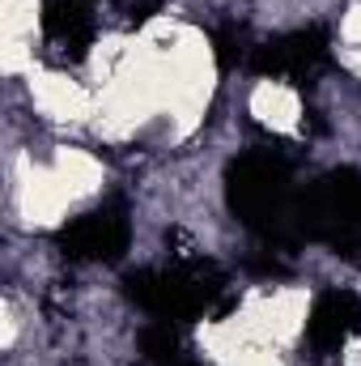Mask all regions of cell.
<instances>
[{"label":"cell","mask_w":361,"mask_h":366,"mask_svg":"<svg viewBox=\"0 0 361 366\" xmlns=\"http://www.w3.org/2000/svg\"><path fill=\"white\" fill-rule=\"evenodd\" d=\"M191 252L195 247L179 252L171 269H136V273H128L123 285L136 298V307H145L153 320H166V324L195 320L221 294V273L204 256H191Z\"/></svg>","instance_id":"obj_1"},{"label":"cell","mask_w":361,"mask_h":366,"mask_svg":"<svg viewBox=\"0 0 361 366\" xmlns=\"http://www.w3.org/2000/svg\"><path fill=\"white\" fill-rule=\"evenodd\" d=\"M225 196L238 222L255 230H272L280 226L285 213H293V171L276 149H251L230 167Z\"/></svg>","instance_id":"obj_2"},{"label":"cell","mask_w":361,"mask_h":366,"mask_svg":"<svg viewBox=\"0 0 361 366\" xmlns=\"http://www.w3.org/2000/svg\"><path fill=\"white\" fill-rule=\"evenodd\" d=\"M56 243L68 260H119L128 252V217L119 204L90 209L77 222H68Z\"/></svg>","instance_id":"obj_3"},{"label":"cell","mask_w":361,"mask_h":366,"mask_svg":"<svg viewBox=\"0 0 361 366\" xmlns=\"http://www.w3.org/2000/svg\"><path fill=\"white\" fill-rule=\"evenodd\" d=\"M323 60H327V30H323V26L289 30V34L272 39L264 47H255V56H251L255 73L289 77V81H306Z\"/></svg>","instance_id":"obj_4"},{"label":"cell","mask_w":361,"mask_h":366,"mask_svg":"<svg viewBox=\"0 0 361 366\" xmlns=\"http://www.w3.org/2000/svg\"><path fill=\"white\" fill-rule=\"evenodd\" d=\"M357 328H361V302L349 290H327V294H319L315 307H310L306 345H310V354L327 358V354H336Z\"/></svg>","instance_id":"obj_5"},{"label":"cell","mask_w":361,"mask_h":366,"mask_svg":"<svg viewBox=\"0 0 361 366\" xmlns=\"http://www.w3.org/2000/svg\"><path fill=\"white\" fill-rule=\"evenodd\" d=\"M43 30L56 47H73V56H86L90 47V30H93V17H90V0H47L43 9Z\"/></svg>","instance_id":"obj_6"},{"label":"cell","mask_w":361,"mask_h":366,"mask_svg":"<svg viewBox=\"0 0 361 366\" xmlns=\"http://www.w3.org/2000/svg\"><path fill=\"white\" fill-rule=\"evenodd\" d=\"M141 350H145V358H149V362H158V366L183 362V354H179V332H175L166 320H153V324L141 332Z\"/></svg>","instance_id":"obj_7"},{"label":"cell","mask_w":361,"mask_h":366,"mask_svg":"<svg viewBox=\"0 0 361 366\" xmlns=\"http://www.w3.org/2000/svg\"><path fill=\"white\" fill-rule=\"evenodd\" d=\"M175 366H200V362H187V358H183V362H175Z\"/></svg>","instance_id":"obj_8"}]
</instances>
